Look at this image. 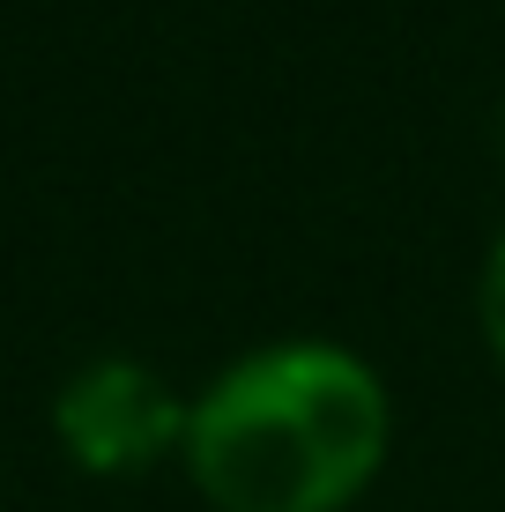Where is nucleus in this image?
I'll return each instance as SVG.
<instances>
[{"label":"nucleus","mask_w":505,"mask_h":512,"mask_svg":"<svg viewBox=\"0 0 505 512\" xmlns=\"http://www.w3.org/2000/svg\"><path fill=\"white\" fill-rule=\"evenodd\" d=\"M387 386L335 342L231 364L186 416V468L216 512H342L387 461Z\"/></svg>","instance_id":"nucleus-1"},{"label":"nucleus","mask_w":505,"mask_h":512,"mask_svg":"<svg viewBox=\"0 0 505 512\" xmlns=\"http://www.w3.org/2000/svg\"><path fill=\"white\" fill-rule=\"evenodd\" d=\"M186 416L194 409H179V394L127 357H104L90 372H75L60 386V409H52L60 446L97 475L149 468L164 446H186Z\"/></svg>","instance_id":"nucleus-2"},{"label":"nucleus","mask_w":505,"mask_h":512,"mask_svg":"<svg viewBox=\"0 0 505 512\" xmlns=\"http://www.w3.org/2000/svg\"><path fill=\"white\" fill-rule=\"evenodd\" d=\"M483 334H491V357L505 364V238H498L491 268H483Z\"/></svg>","instance_id":"nucleus-3"}]
</instances>
